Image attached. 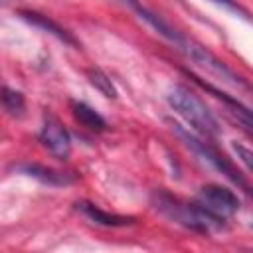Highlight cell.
<instances>
[{
  "mask_svg": "<svg viewBox=\"0 0 253 253\" xmlns=\"http://www.w3.org/2000/svg\"><path fill=\"white\" fill-rule=\"evenodd\" d=\"M0 105L8 115L22 117L24 109H26V99H24V95L20 91L10 89V87H2L0 89Z\"/></svg>",
  "mask_w": 253,
  "mask_h": 253,
  "instance_id": "obj_12",
  "label": "cell"
},
{
  "mask_svg": "<svg viewBox=\"0 0 253 253\" xmlns=\"http://www.w3.org/2000/svg\"><path fill=\"white\" fill-rule=\"evenodd\" d=\"M192 63H196V65H200L202 69H206L208 73H211V75H215V77H219V79H223L225 83H229V85H233V87H245V83H243V79L237 75V73H233L221 59H217L211 51H208L206 47H202L200 43H196V42H192V40H188V38H184L178 45H176Z\"/></svg>",
  "mask_w": 253,
  "mask_h": 253,
  "instance_id": "obj_4",
  "label": "cell"
},
{
  "mask_svg": "<svg viewBox=\"0 0 253 253\" xmlns=\"http://www.w3.org/2000/svg\"><path fill=\"white\" fill-rule=\"evenodd\" d=\"M89 81L105 95V97H117V91H115V87H113V83H111V79L105 75V73H101V71H89Z\"/></svg>",
  "mask_w": 253,
  "mask_h": 253,
  "instance_id": "obj_13",
  "label": "cell"
},
{
  "mask_svg": "<svg viewBox=\"0 0 253 253\" xmlns=\"http://www.w3.org/2000/svg\"><path fill=\"white\" fill-rule=\"evenodd\" d=\"M233 148H235V152L239 154V158L243 160L245 168L249 170V168H251V158H253V156H251V152H249V150H247L245 146H241V144H233Z\"/></svg>",
  "mask_w": 253,
  "mask_h": 253,
  "instance_id": "obj_14",
  "label": "cell"
},
{
  "mask_svg": "<svg viewBox=\"0 0 253 253\" xmlns=\"http://www.w3.org/2000/svg\"><path fill=\"white\" fill-rule=\"evenodd\" d=\"M18 172L28 174L32 178H38L40 182L49 184V186H67L75 180L67 172H59V170H53V168H47V166H42V164H20Z\"/></svg>",
  "mask_w": 253,
  "mask_h": 253,
  "instance_id": "obj_8",
  "label": "cell"
},
{
  "mask_svg": "<svg viewBox=\"0 0 253 253\" xmlns=\"http://www.w3.org/2000/svg\"><path fill=\"white\" fill-rule=\"evenodd\" d=\"M186 75H188V77H192V81H194L196 85H200L202 89H206V91H210V93H211L213 97H217V99H221V101H223V103H225L227 107H231V109H233V113H235V115L239 117V121H241V123L245 125V128H247V130H251V113H249V109H247L245 105H241V103H239L237 99H233V97H229L227 93H221L219 89H215V87H211L210 83H204V81H202V79H200L198 75H194V73H190V71H186Z\"/></svg>",
  "mask_w": 253,
  "mask_h": 253,
  "instance_id": "obj_9",
  "label": "cell"
},
{
  "mask_svg": "<svg viewBox=\"0 0 253 253\" xmlns=\"http://www.w3.org/2000/svg\"><path fill=\"white\" fill-rule=\"evenodd\" d=\"M20 16H22L28 24H32V26L43 30V32H49V34L55 36L59 42H63V43H67V45H71V47H79L77 40H75L65 28H61L57 22H53L51 18H47V16H43V14H40V12H32V10H22Z\"/></svg>",
  "mask_w": 253,
  "mask_h": 253,
  "instance_id": "obj_7",
  "label": "cell"
},
{
  "mask_svg": "<svg viewBox=\"0 0 253 253\" xmlns=\"http://www.w3.org/2000/svg\"><path fill=\"white\" fill-rule=\"evenodd\" d=\"M172 130L176 132V136L196 154V156H200L204 162H208V164H211L217 172H221L225 178H229L233 184H237V186H241L243 190H249V186H247V182H245V178L239 174V170L229 162V158L227 156H223L217 148H213L210 142H206V140H202V138H198L194 132H190L188 128H184L182 125H178V123H172Z\"/></svg>",
  "mask_w": 253,
  "mask_h": 253,
  "instance_id": "obj_3",
  "label": "cell"
},
{
  "mask_svg": "<svg viewBox=\"0 0 253 253\" xmlns=\"http://www.w3.org/2000/svg\"><path fill=\"white\" fill-rule=\"evenodd\" d=\"M158 210H162L170 219L186 225V227H192L196 231H213V229H219L223 225V219L211 215L210 211H206L198 202L194 204H180L176 198L168 196V194H158Z\"/></svg>",
  "mask_w": 253,
  "mask_h": 253,
  "instance_id": "obj_2",
  "label": "cell"
},
{
  "mask_svg": "<svg viewBox=\"0 0 253 253\" xmlns=\"http://www.w3.org/2000/svg\"><path fill=\"white\" fill-rule=\"evenodd\" d=\"M40 140L42 144L57 158V160H67L71 154V138L67 128L51 115H45L43 119V126L40 132Z\"/></svg>",
  "mask_w": 253,
  "mask_h": 253,
  "instance_id": "obj_6",
  "label": "cell"
},
{
  "mask_svg": "<svg viewBox=\"0 0 253 253\" xmlns=\"http://www.w3.org/2000/svg\"><path fill=\"white\" fill-rule=\"evenodd\" d=\"M71 113L75 117V121H79V125H83L85 128L89 130H95V132H101L107 128V123L105 119L93 109L89 107L87 103H81V101H71Z\"/></svg>",
  "mask_w": 253,
  "mask_h": 253,
  "instance_id": "obj_11",
  "label": "cell"
},
{
  "mask_svg": "<svg viewBox=\"0 0 253 253\" xmlns=\"http://www.w3.org/2000/svg\"><path fill=\"white\" fill-rule=\"evenodd\" d=\"M4 2H6V0H0V6H2V4H4Z\"/></svg>",
  "mask_w": 253,
  "mask_h": 253,
  "instance_id": "obj_16",
  "label": "cell"
},
{
  "mask_svg": "<svg viewBox=\"0 0 253 253\" xmlns=\"http://www.w3.org/2000/svg\"><path fill=\"white\" fill-rule=\"evenodd\" d=\"M198 204L210 211L211 215L219 217V219H225L229 215H233L237 210H239V200L237 196L225 188V186H215V184H210V186H204L198 194Z\"/></svg>",
  "mask_w": 253,
  "mask_h": 253,
  "instance_id": "obj_5",
  "label": "cell"
},
{
  "mask_svg": "<svg viewBox=\"0 0 253 253\" xmlns=\"http://www.w3.org/2000/svg\"><path fill=\"white\" fill-rule=\"evenodd\" d=\"M77 208L95 223L99 225H107V227H121V225H128V223H134V217H128V215H117V213H109V211H103L99 210L97 206L89 204V202H79Z\"/></svg>",
  "mask_w": 253,
  "mask_h": 253,
  "instance_id": "obj_10",
  "label": "cell"
},
{
  "mask_svg": "<svg viewBox=\"0 0 253 253\" xmlns=\"http://www.w3.org/2000/svg\"><path fill=\"white\" fill-rule=\"evenodd\" d=\"M213 2H217V4H223V6H227L229 10H233V12H239L241 16H247V10L245 8H241L237 2H233V0H213Z\"/></svg>",
  "mask_w": 253,
  "mask_h": 253,
  "instance_id": "obj_15",
  "label": "cell"
},
{
  "mask_svg": "<svg viewBox=\"0 0 253 253\" xmlns=\"http://www.w3.org/2000/svg\"><path fill=\"white\" fill-rule=\"evenodd\" d=\"M168 103L170 107L190 125L194 126L198 132L206 134V136H215L219 134L221 126L217 123V119L213 117V113L208 109V105L188 87H174L168 93Z\"/></svg>",
  "mask_w": 253,
  "mask_h": 253,
  "instance_id": "obj_1",
  "label": "cell"
}]
</instances>
